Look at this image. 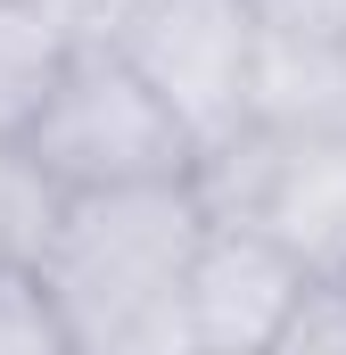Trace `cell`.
<instances>
[{
	"label": "cell",
	"instance_id": "cell-1",
	"mask_svg": "<svg viewBox=\"0 0 346 355\" xmlns=\"http://www.w3.org/2000/svg\"><path fill=\"white\" fill-rule=\"evenodd\" d=\"M206 240L198 182L91 190L58 207L42 297L75 355H190V265Z\"/></svg>",
	"mask_w": 346,
	"mask_h": 355
},
{
	"label": "cell",
	"instance_id": "cell-2",
	"mask_svg": "<svg viewBox=\"0 0 346 355\" xmlns=\"http://www.w3.org/2000/svg\"><path fill=\"white\" fill-rule=\"evenodd\" d=\"M25 157L58 182L66 198L91 190H157V182H198V132L140 83L99 33H75V58L58 91L42 99Z\"/></svg>",
	"mask_w": 346,
	"mask_h": 355
},
{
	"label": "cell",
	"instance_id": "cell-3",
	"mask_svg": "<svg viewBox=\"0 0 346 355\" xmlns=\"http://www.w3.org/2000/svg\"><path fill=\"white\" fill-rule=\"evenodd\" d=\"M75 33H99L198 132V149L248 132V58H256L248 0H99Z\"/></svg>",
	"mask_w": 346,
	"mask_h": 355
},
{
	"label": "cell",
	"instance_id": "cell-4",
	"mask_svg": "<svg viewBox=\"0 0 346 355\" xmlns=\"http://www.w3.org/2000/svg\"><path fill=\"white\" fill-rule=\"evenodd\" d=\"M198 207L206 223L264 232L313 281H346V132L338 141L239 132L198 157Z\"/></svg>",
	"mask_w": 346,
	"mask_h": 355
},
{
	"label": "cell",
	"instance_id": "cell-5",
	"mask_svg": "<svg viewBox=\"0 0 346 355\" xmlns=\"http://www.w3.org/2000/svg\"><path fill=\"white\" fill-rule=\"evenodd\" d=\"M313 297V272L280 257L264 232L206 223L198 265H190V347L215 355H272L289 339L297 306Z\"/></svg>",
	"mask_w": 346,
	"mask_h": 355
},
{
	"label": "cell",
	"instance_id": "cell-6",
	"mask_svg": "<svg viewBox=\"0 0 346 355\" xmlns=\"http://www.w3.org/2000/svg\"><path fill=\"white\" fill-rule=\"evenodd\" d=\"M248 132L338 141L346 132V42L256 33V58H248Z\"/></svg>",
	"mask_w": 346,
	"mask_h": 355
},
{
	"label": "cell",
	"instance_id": "cell-7",
	"mask_svg": "<svg viewBox=\"0 0 346 355\" xmlns=\"http://www.w3.org/2000/svg\"><path fill=\"white\" fill-rule=\"evenodd\" d=\"M75 58V17L42 0H0V149L33 132L42 99Z\"/></svg>",
	"mask_w": 346,
	"mask_h": 355
},
{
	"label": "cell",
	"instance_id": "cell-8",
	"mask_svg": "<svg viewBox=\"0 0 346 355\" xmlns=\"http://www.w3.org/2000/svg\"><path fill=\"white\" fill-rule=\"evenodd\" d=\"M58 207H66V190L25 157V141H8L0 149V281H33L42 272Z\"/></svg>",
	"mask_w": 346,
	"mask_h": 355
},
{
	"label": "cell",
	"instance_id": "cell-9",
	"mask_svg": "<svg viewBox=\"0 0 346 355\" xmlns=\"http://www.w3.org/2000/svg\"><path fill=\"white\" fill-rule=\"evenodd\" d=\"M0 355H75L42 281H0Z\"/></svg>",
	"mask_w": 346,
	"mask_h": 355
},
{
	"label": "cell",
	"instance_id": "cell-10",
	"mask_svg": "<svg viewBox=\"0 0 346 355\" xmlns=\"http://www.w3.org/2000/svg\"><path fill=\"white\" fill-rule=\"evenodd\" d=\"M272 355H346V281H313V297L297 306L289 339Z\"/></svg>",
	"mask_w": 346,
	"mask_h": 355
},
{
	"label": "cell",
	"instance_id": "cell-11",
	"mask_svg": "<svg viewBox=\"0 0 346 355\" xmlns=\"http://www.w3.org/2000/svg\"><path fill=\"white\" fill-rule=\"evenodd\" d=\"M256 33H305V42H346V0H248Z\"/></svg>",
	"mask_w": 346,
	"mask_h": 355
},
{
	"label": "cell",
	"instance_id": "cell-12",
	"mask_svg": "<svg viewBox=\"0 0 346 355\" xmlns=\"http://www.w3.org/2000/svg\"><path fill=\"white\" fill-rule=\"evenodd\" d=\"M42 8H66V17H75V0H42Z\"/></svg>",
	"mask_w": 346,
	"mask_h": 355
},
{
	"label": "cell",
	"instance_id": "cell-13",
	"mask_svg": "<svg viewBox=\"0 0 346 355\" xmlns=\"http://www.w3.org/2000/svg\"><path fill=\"white\" fill-rule=\"evenodd\" d=\"M190 355H215V347H190Z\"/></svg>",
	"mask_w": 346,
	"mask_h": 355
}]
</instances>
